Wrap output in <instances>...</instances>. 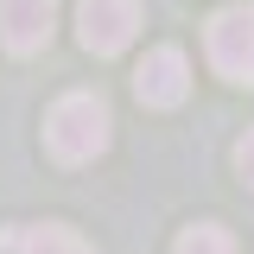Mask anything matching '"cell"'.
Segmentation results:
<instances>
[{
  "label": "cell",
  "mask_w": 254,
  "mask_h": 254,
  "mask_svg": "<svg viewBox=\"0 0 254 254\" xmlns=\"http://www.w3.org/2000/svg\"><path fill=\"white\" fill-rule=\"evenodd\" d=\"M45 146L51 159L64 165H83L108 146V108H102V95H64L58 108L45 115Z\"/></svg>",
  "instance_id": "6da1fadb"
},
{
  "label": "cell",
  "mask_w": 254,
  "mask_h": 254,
  "mask_svg": "<svg viewBox=\"0 0 254 254\" xmlns=\"http://www.w3.org/2000/svg\"><path fill=\"white\" fill-rule=\"evenodd\" d=\"M210 64L229 83H254V0L222 6L210 19Z\"/></svg>",
  "instance_id": "7a4b0ae2"
},
{
  "label": "cell",
  "mask_w": 254,
  "mask_h": 254,
  "mask_svg": "<svg viewBox=\"0 0 254 254\" xmlns=\"http://www.w3.org/2000/svg\"><path fill=\"white\" fill-rule=\"evenodd\" d=\"M140 32V0H76V38L95 58H115Z\"/></svg>",
  "instance_id": "3957f363"
},
{
  "label": "cell",
  "mask_w": 254,
  "mask_h": 254,
  "mask_svg": "<svg viewBox=\"0 0 254 254\" xmlns=\"http://www.w3.org/2000/svg\"><path fill=\"white\" fill-rule=\"evenodd\" d=\"M190 89V64L178 45H159V51H146V64L133 70V95L146 102V108H178Z\"/></svg>",
  "instance_id": "277c9868"
},
{
  "label": "cell",
  "mask_w": 254,
  "mask_h": 254,
  "mask_svg": "<svg viewBox=\"0 0 254 254\" xmlns=\"http://www.w3.org/2000/svg\"><path fill=\"white\" fill-rule=\"evenodd\" d=\"M51 26H58V0H0V38H6V51H45L51 45Z\"/></svg>",
  "instance_id": "5b68a950"
},
{
  "label": "cell",
  "mask_w": 254,
  "mask_h": 254,
  "mask_svg": "<svg viewBox=\"0 0 254 254\" xmlns=\"http://www.w3.org/2000/svg\"><path fill=\"white\" fill-rule=\"evenodd\" d=\"M0 248L6 254H95L76 229H64V222H45V229H6L0 235Z\"/></svg>",
  "instance_id": "8992f818"
},
{
  "label": "cell",
  "mask_w": 254,
  "mask_h": 254,
  "mask_svg": "<svg viewBox=\"0 0 254 254\" xmlns=\"http://www.w3.org/2000/svg\"><path fill=\"white\" fill-rule=\"evenodd\" d=\"M172 254H235V242L222 235L216 222H197V229H185V235H178V248H172Z\"/></svg>",
  "instance_id": "52a82bcc"
},
{
  "label": "cell",
  "mask_w": 254,
  "mask_h": 254,
  "mask_svg": "<svg viewBox=\"0 0 254 254\" xmlns=\"http://www.w3.org/2000/svg\"><path fill=\"white\" fill-rule=\"evenodd\" d=\"M235 172H242V178H248V185H254V127H248V140L235 146Z\"/></svg>",
  "instance_id": "ba28073f"
}]
</instances>
